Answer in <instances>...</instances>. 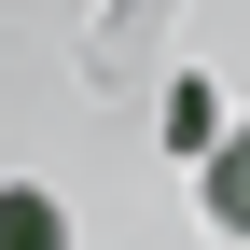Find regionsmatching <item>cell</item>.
Instances as JSON below:
<instances>
[{
	"label": "cell",
	"instance_id": "7a4b0ae2",
	"mask_svg": "<svg viewBox=\"0 0 250 250\" xmlns=\"http://www.w3.org/2000/svg\"><path fill=\"white\" fill-rule=\"evenodd\" d=\"M0 250H70V195L56 181H0Z\"/></svg>",
	"mask_w": 250,
	"mask_h": 250
},
{
	"label": "cell",
	"instance_id": "3957f363",
	"mask_svg": "<svg viewBox=\"0 0 250 250\" xmlns=\"http://www.w3.org/2000/svg\"><path fill=\"white\" fill-rule=\"evenodd\" d=\"M195 195H208V223H223V236L250 250V125H223V153L195 167Z\"/></svg>",
	"mask_w": 250,
	"mask_h": 250
},
{
	"label": "cell",
	"instance_id": "6da1fadb",
	"mask_svg": "<svg viewBox=\"0 0 250 250\" xmlns=\"http://www.w3.org/2000/svg\"><path fill=\"white\" fill-rule=\"evenodd\" d=\"M153 125H167V153H181V167H208V153H223V83H195V70H181Z\"/></svg>",
	"mask_w": 250,
	"mask_h": 250
}]
</instances>
